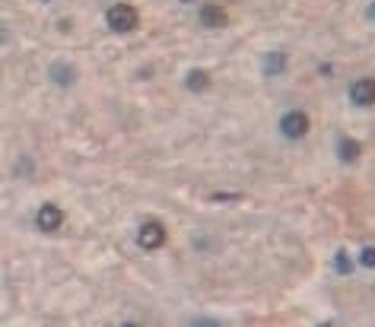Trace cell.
I'll return each mask as SVG.
<instances>
[{
    "label": "cell",
    "instance_id": "6da1fadb",
    "mask_svg": "<svg viewBox=\"0 0 375 327\" xmlns=\"http://www.w3.org/2000/svg\"><path fill=\"white\" fill-rule=\"evenodd\" d=\"M105 23H108L111 32H134L140 25V13H137L134 4H115L105 13Z\"/></svg>",
    "mask_w": 375,
    "mask_h": 327
},
{
    "label": "cell",
    "instance_id": "277c9868",
    "mask_svg": "<svg viewBox=\"0 0 375 327\" xmlns=\"http://www.w3.org/2000/svg\"><path fill=\"white\" fill-rule=\"evenodd\" d=\"M350 102L353 105H359V108L375 105V80L372 76H363V80L350 83Z\"/></svg>",
    "mask_w": 375,
    "mask_h": 327
},
{
    "label": "cell",
    "instance_id": "8fae6325",
    "mask_svg": "<svg viewBox=\"0 0 375 327\" xmlns=\"http://www.w3.org/2000/svg\"><path fill=\"white\" fill-rule=\"evenodd\" d=\"M334 270H337L340 277H347V273L353 270V258H350V254H347V251H337V254H334Z\"/></svg>",
    "mask_w": 375,
    "mask_h": 327
},
{
    "label": "cell",
    "instance_id": "52a82bcc",
    "mask_svg": "<svg viewBox=\"0 0 375 327\" xmlns=\"http://www.w3.org/2000/svg\"><path fill=\"white\" fill-rule=\"evenodd\" d=\"M359 156H363V143L353 140V137H340L337 140V159L344 162V166H353Z\"/></svg>",
    "mask_w": 375,
    "mask_h": 327
},
{
    "label": "cell",
    "instance_id": "8992f818",
    "mask_svg": "<svg viewBox=\"0 0 375 327\" xmlns=\"http://www.w3.org/2000/svg\"><path fill=\"white\" fill-rule=\"evenodd\" d=\"M197 19H201L203 29H223L226 25V10H223V4H203L197 10Z\"/></svg>",
    "mask_w": 375,
    "mask_h": 327
},
{
    "label": "cell",
    "instance_id": "5bb4252c",
    "mask_svg": "<svg viewBox=\"0 0 375 327\" xmlns=\"http://www.w3.org/2000/svg\"><path fill=\"white\" fill-rule=\"evenodd\" d=\"M45 4H51V0H45Z\"/></svg>",
    "mask_w": 375,
    "mask_h": 327
},
{
    "label": "cell",
    "instance_id": "7a4b0ae2",
    "mask_svg": "<svg viewBox=\"0 0 375 327\" xmlns=\"http://www.w3.org/2000/svg\"><path fill=\"white\" fill-rule=\"evenodd\" d=\"M166 226H162L159 219H147L140 229H137V245L143 248V251H156V248L166 245Z\"/></svg>",
    "mask_w": 375,
    "mask_h": 327
},
{
    "label": "cell",
    "instance_id": "7c38bea8",
    "mask_svg": "<svg viewBox=\"0 0 375 327\" xmlns=\"http://www.w3.org/2000/svg\"><path fill=\"white\" fill-rule=\"evenodd\" d=\"M359 264H363V267H375V248L372 245H366L363 251H359Z\"/></svg>",
    "mask_w": 375,
    "mask_h": 327
},
{
    "label": "cell",
    "instance_id": "30bf717a",
    "mask_svg": "<svg viewBox=\"0 0 375 327\" xmlns=\"http://www.w3.org/2000/svg\"><path fill=\"white\" fill-rule=\"evenodd\" d=\"M185 86H188V93H203L210 86V74L207 70H188Z\"/></svg>",
    "mask_w": 375,
    "mask_h": 327
},
{
    "label": "cell",
    "instance_id": "5b68a950",
    "mask_svg": "<svg viewBox=\"0 0 375 327\" xmlns=\"http://www.w3.org/2000/svg\"><path fill=\"white\" fill-rule=\"evenodd\" d=\"M35 226L42 229V232H57V229L64 226V213H61V207H57V204H45V207H38V213H35Z\"/></svg>",
    "mask_w": 375,
    "mask_h": 327
},
{
    "label": "cell",
    "instance_id": "4fadbf2b",
    "mask_svg": "<svg viewBox=\"0 0 375 327\" xmlns=\"http://www.w3.org/2000/svg\"><path fill=\"white\" fill-rule=\"evenodd\" d=\"M369 19L375 23V0H372V6H369Z\"/></svg>",
    "mask_w": 375,
    "mask_h": 327
},
{
    "label": "cell",
    "instance_id": "3957f363",
    "mask_svg": "<svg viewBox=\"0 0 375 327\" xmlns=\"http://www.w3.org/2000/svg\"><path fill=\"white\" fill-rule=\"evenodd\" d=\"M308 115L306 111H299V108H293V111H286V115L280 117V134L286 137V140H302V137L308 134Z\"/></svg>",
    "mask_w": 375,
    "mask_h": 327
},
{
    "label": "cell",
    "instance_id": "9c48e42d",
    "mask_svg": "<svg viewBox=\"0 0 375 327\" xmlns=\"http://www.w3.org/2000/svg\"><path fill=\"white\" fill-rule=\"evenodd\" d=\"M74 76H77V70L70 67V64H64V61L51 64V80H55L57 86H70V83H74Z\"/></svg>",
    "mask_w": 375,
    "mask_h": 327
},
{
    "label": "cell",
    "instance_id": "ba28073f",
    "mask_svg": "<svg viewBox=\"0 0 375 327\" xmlns=\"http://www.w3.org/2000/svg\"><path fill=\"white\" fill-rule=\"evenodd\" d=\"M261 70H264V76H280L286 70V57L280 51H267L264 61H261Z\"/></svg>",
    "mask_w": 375,
    "mask_h": 327
}]
</instances>
